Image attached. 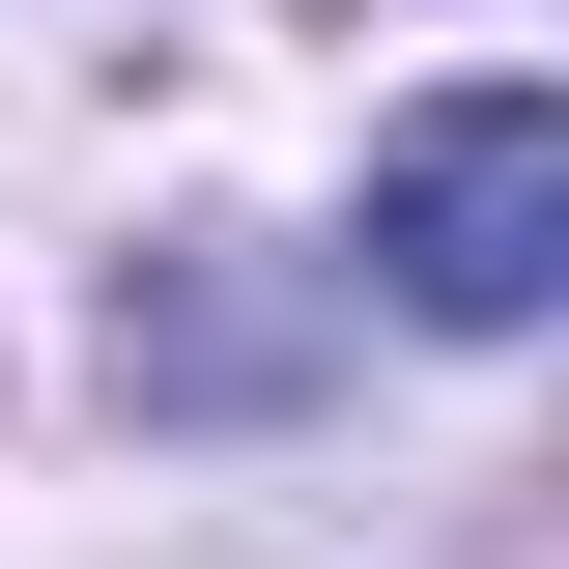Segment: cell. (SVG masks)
I'll use <instances>...</instances> for the list:
<instances>
[{
    "instance_id": "cell-1",
    "label": "cell",
    "mask_w": 569,
    "mask_h": 569,
    "mask_svg": "<svg viewBox=\"0 0 569 569\" xmlns=\"http://www.w3.org/2000/svg\"><path fill=\"white\" fill-rule=\"evenodd\" d=\"M370 284L427 342H541L569 313V86H427L370 142Z\"/></svg>"
}]
</instances>
